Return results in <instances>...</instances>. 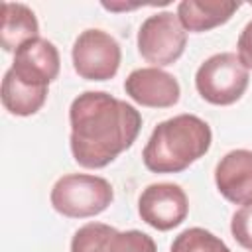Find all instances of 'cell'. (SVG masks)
Here are the masks:
<instances>
[{
	"mask_svg": "<svg viewBox=\"0 0 252 252\" xmlns=\"http://www.w3.org/2000/svg\"><path fill=\"white\" fill-rule=\"evenodd\" d=\"M69 124L73 159L81 167L100 169L134 144L142 114L104 91H85L69 106Z\"/></svg>",
	"mask_w": 252,
	"mask_h": 252,
	"instance_id": "cell-1",
	"label": "cell"
},
{
	"mask_svg": "<svg viewBox=\"0 0 252 252\" xmlns=\"http://www.w3.org/2000/svg\"><path fill=\"white\" fill-rule=\"evenodd\" d=\"M213 142L211 126L195 114H177L159 122L144 152V165L154 173H179L203 158Z\"/></svg>",
	"mask_w": 252,
	"mask_h": 252,
	"instance_id": "cell-2",
	"label": "cell"
},
{
	"mask_svg": "<svg viewBox=\"0 0 252 252\" xmlns=\"http://www.w3.org/2000/svg\"><path fill=\"white\" fill-rule=\"evenodd\" d=\"M114 199L112 185L98 175L67 173L51 187V207L69 219H87L102 213Z\"/></svg>",
	"mask_w": 252,
	"mask_h": 252,
	"instance_id": "cell-3",
	"label": "cell"
},
{
	"mask_svg": "<svg viewBox=\"0 0 252 252\" xmlns=\"http://www.w3.org/2000/svg\"><path fill=\"white\" fill-rule=\"evenodd\" d=\"M250 81L248 69L236 53L224 51L205 59L195 73V87L201 98L217 106H228L240 100Z\"/></svg>",
	"mask_w": 252,
	"mask_h": 252,
	"instance_id": "cell-4",
	"label": "cell"
},
{
	"mask_svg": "<svg viewBox=\"0 0 252 252\" xmlns=\"http://www.w3.org/2000/svg\"><path fill=\"white\" fill-rule=\"evenodd\" d=\"M187 45V32L177 14L158 12L148 16L138 30V51L154 67L175 63Z\"/></svg>",
	"mask_w": 252,
	"mask_h": 252,
	"instance_id": "cell-5",
	"label": "cell"
},
{
	"mask_svg": "<svg viewBox=\"0 0 252 252\" xmlns=\"http://www.w3.org/2000/svg\"><path fill=\"white\" fill-rule=\"evenodd\" d=\"M73 69L87 81H108L118 73L122 51L118 41L104 30H85L71 49Z\"/></svg>",
	"mask_w": 252,
	"mask_h": 252,
	"instance_id": "cell-6",
	"label": "cell"
},
{
	"mask_svg": "<svg viewBox=\"0 0 252 252\" xmlns=\"http://www.w3.org/2000/svg\"><path fill=\"white\" fill-rule=\"evenodd\" d=\"M71 252H158L156 242L142 230H116L104 222H87L71 238Z\"/></svg>",
	"mask_w": 252,
	"mask_h": 252,
	"instance_id": "cell-7",
	"label": "cell"
},
{
	"mask_svg": "<svg viewBox=\"0 0 252 252\" xmlns=\"http://www.w3.org/2000/svg\"><path fill=\"white\" fill-rule=\"evenodd\" d=\"M138 213L152 228L171 230L187 219L189 201L177 183H152L138 199Z\"/></svg>",
	"mask_w": 252,
	"mask_h": 252,
	"instance_id": "cell-8",
	"label": "cell"
},
{
	"mask_svg": "<svg viewBox=\"0 0 252 252\" xmlns=\"http://www.w3.org/2000/svg\"><path fill=\"white\" fill-rule=\"evenodd\" d=\"M124 91L134 102L150 108H169L181 94L177 79L159 67L134 69L124 81Z\"/></svg>",
	"mask_w": 252,
	"mask_h": 252,
	"instance_id": "cell-9",
	"label": "cell"
},
{
	"mask_svg": "<svg viewBox=\"0 0 252 252\" xmlns=\"http://www.w3.org/2000/svg\"><path fill=\"white\" fill-rule=\"evenodd\" d=\"M59 67L61 59L57 47L45 37H35L26 41L14 53V63L10 69L26 83L49 87V83L57 79Z\"/></svg>",
	"mask_w": 252,
	"mask_h": 252,
	"instance_id": "cell-10",
	"label": "cell"
},
{
	"mask_svg": "<svg viewBox=\"0 0 252 252\" xmlns=\"http://www.w3.org/2000/svg\"><path fill=\"white\" fill-rule=\"evenodd\" d=\"M219 193L234 205L252 203V150H232L224 154L215 167Z\"/></svg>",
	"mask_w": 252,
	"mask_h": 252,
	"instance_id": "cell-11",
	"label": "cell"
},
{
	"mask_svg": "<svg viewBox=\"0 0 252 252\" xmlns=\"http://www.w3.org/2000/svg\"><path fill=\"white\" fill-rule=\"evenodd\" d=\"M240 2L234 0H183L177 4V18L185 32H209L226 24Z\"/></svg>",
	"mask_w": 252,
	"mask_h": 252,
	"instance_id": "cell-12",
	"label": "cell"
},
{
	"mask_svg": "<svg viewBox=\"0 0 252 252\" xmlns=\"http://www.w3.org/2000/svg\"><path fill=\"white\" fill-rule=\"evenodd\" d=\"M39 24L33 10L20 2L2 4L0 45L4 51H18L26 41L39 37Z\"/></svg>",
	"mask_w": 252,
	"mask_h": 252,
	"instance_id": "cell-13",
	"label": "cell"
},
{
	"mask_svg": "<svg viewBox=\"0 0 252 252\" xmlns=\"http://www.w3.org/2000/svg\"><path fill=\"white\" fill-rule=\"evenodd\" d=\"M2 104L10 114L32 116L47 100V87H37L22 81L12 69L4 73L2 79Z\"/></svg>",
	"mask_w": 252,
	"mask_h": 252,
	"instance_id": "cell-14",
	"label": "cell"
},
{
	"mask_svg": "<svg viewBox=\"0 0 252 252\" xmlns=\"http://www.w3.org/2000/svg\"><path fill=\"white\" fill-rule=\"evenodd\" d=\"M169 252H230V248L211 230L191 226L173 238Z\"/></svg>",
	"mask_w": 252,
	"mask_h": 252,
	"instance_id": "cell-15",
	"label": "cell"
},
{
	"mask_svg": "<svg viewBox=\"0 0 252 252\" xmlns=\"http://www.w3.org/2000/svg\"><path fill=\"white\" fill-rule=\"evenodd\" d=\"M230 232L234 240L246 248L252 250V203L238 209L230 219Z\"/></svg>",
	"mask_w": 252,
	"mask_h": 252,
	"instance_id": "cell-16",
	"label": "cell"
},
{
	"mask_svg": "<svg viewBox=\"0 0 252 252\" xmlns=\"http://www.w3.org/2000/svg\"><path fill=\"white\" fill-rule=\"evenodd\" d=\"M236 55L246 69H252V20L242 28L236 43Z\"/></svg>",
	"mask_w": 252,
	"mask_h": 252,
	"instance_id": "cell-17",
	"label": "cell"
}]
</instances>
